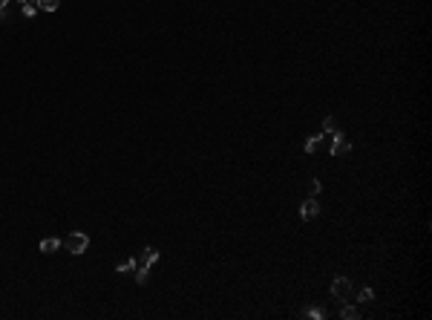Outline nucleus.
<instances>
[{
  "instance_id": "f257e3e1",
  "label": "nucleus",
  "mask_w": 432,
  "mask_h": 320,
  "mask_svg": "<svg viewBox=\"0 0 432 320\" xmlns=\"http://www.w3.org/2000/svg\"><path fill=\"white\" fill-rule=\"evenodd\" d=\"M63 245H67V251H70V254H84V251L89 248V237L84 231H72L70 237H67V242H63Z\"/></svg>"
},
{
  "instance_id": "f03ea898",
  "label": "nucleus",
  "mask_w": 432,
  "mask_h": 320,
  "mask_svg": "<svg viewBox=\"0 0 432 320\" xmlns=\"http://www.w3.org/2000/svg\"><path fill=\"white\" fill-rule=\"evenodd\" d=\"M331 294H335L337 300H349V294H352V283H349L346 277H335V280H331Z\"/></svg>"
},
{
  "instance_id": "7ed1b4c3",
  "label": "nucleus",
  "mask_w": 432,
  "mask_h": 320,
  "mask_svg": "<svg viewBox=\"0 0 432 320\" xmlns=\"http://www.w3.org/2000/svg\"><path fill=\"white\" fill-rule=\"evenodd\" d=\"M320 213V202H317V196H309L306 202L300 205V219H314Z\"/></svg>"
},
{
  "instance_id": "20e7f679",
  "label": "nucleus",
  "mask_w": 432,
  "mask_h": 320,
  "mask_svg": "<svg viewBox=\"0 0 432 320\" xmlns=\"http://www.w3.org/2000/svg\"><path fill=\"white\" fill-rule=\"evenodd\" d=\"M352 150V144L346 142V136L337 130L335 136H331V156H343V153H349Z\"/></svg>"
},
{
  "instance_id": "39448f33",
  "label": "nucleus",
  "mask_w": 432,
  "mask_h": 320,
  "mask_svg": "<svg viewBox=\"0 0 432 320\" xmlns=\"http://www.w3.org/2000/svg\"><path fill=\"white\" fill-rule=\"evenodd\" d=\"M156 263H159V251L153 248V245H147V248H144V254H141V266H156Z\"/></svg>"
},
{
  "instance_id": "423d86ee",
  "label": "nucleus",
  "mask_w": 432,
  "mask_h": 320,
  "mask_svg": "<svg viewBox=\"0 0 432 320\" xmlns=\"http://www.w3.org/2000/svg\"><path fill=\"white\" fill-rule=\"evenodd\" d=\"M63 242L58 240V237H49V240H41V251H44V254H55V251L61 248Z\"/></svg>"
},
{
  "instance_id": "0eeeda50",
  "label": "nucleus",
  "mask_w": 432,
  "mask_h": 320,
  "mask_svg": "<svg viewBox=\"0 0 432 320\" xmlns=\"http://www.w3.org/2000/svg\"><path fill=\"white\" fill-rule=\"evenodd\" d=\"M320 144H323V136H309V139H306V153H317L320 150Z\"/></svg>"
},
{
  "instance_id": "6e6552de",
  "label": "nucleus",
  "mask_w": 432,
  "mask_h": 320,
  "mask_svg": "<svg viewBox=\"0 0 432 320\" xmlns=\"http://www.w3.org/2000/svg\"><path fill=\"white\" fill-rule=\"evenodd\" d=\"M132 274H136V283L144 285L147 280H150V268H147V266H136V271H132Z\"/></svg>"
},
{
  "instance_id": "1a4fd4ad",
  "label": "nucleus",
  "mask_w": 432,
  "mask_h": 320,
  "mask_svg": "<svg viewBox=\"0 0 432 320\" xmlns=\"http://www.w3.org/2000/svg\"><path fill=\"white\" fill-rule=\"evenodd\" d=\"M35 6L41 12H55L58 6H61V0H35Z\"/></svg>"
},
{
  "instance_id": "9d476101",
  "label": "nucleus",
  "mask_w": 432,
  "mask_h": 320,
  "mask_svg": "<svg viewBox=\"0 0 432 320\" xmlns=\"http://www.w3.org/2000/svg\"><path fill=\"white\" fill-rule=\"evenodd\" d=\"M20 9H23L26 18H32V15L38 12V6H35V0H20Z\"/></svg>"
},
{
  "instance_id": "9b49d317",
  "label": "nucleus",
  "mask_w": 432,
  "mask_h": 320,
  "mask_svg": "<svg viewBox=\"0 0 432 320\" xmlns=\"http://www.w3.org/2000/svg\"><path fill=\"white\" fill-rule=\"evenodd\" d=\"M323 133H331V136L337 133V121H335L331 116H326V118H323Z\"/></svg>"
},
{
  "instance_id": "f8f14e48",
  "label": "nucleus",
  "mask_w": 432,
  "mask_h": 320,
  "mask_svg": "<svg viewBox=\"0 0 432 320\" xmlns=\"http://www.w3.org/2000/svg\"><path fill=\"white\" fill-rule=\"evenodd\" d=\"M357 300H360V303H372V300H375V292H372V289H360V292H357Z\"/></svg>"
},
{
  "instance_id": "ddd939ff",
  "label": "nucleus",
  "mask_w": 432,
  "mask_h": 320,
  "mask_svg": "<svg viewBox=\"0 0 432 320\" xmlns=\"http://www.w3.org/2000/svg\"><path fill=\"white\" fill-rule=\"evenodd\" d=\"M340 317H343V320H354V317H357V309H354V306H343V309H340Z\"/></svg>"
},
{
  "instance_id": "4468645a",
  "label": "nucleus",
  "mask_w": 432,
  "mask_h": 320,
  "mask_svg": "<svg viewBox=\"0 0 432 320\" xmlns=\"http://www.w3.org/2000/svg\"><path fill=\"white\" fill-rule=\"evenodd\" d=\"M136 266H139L136 260H124V263H118V271H121V274H127V271H136Z\"/></svg>"
},
{
  "instance_id": "2eb2a0df",
  "label": "nucleus",
  "mask_w": 432,
  "mask_h": 320,
  "mask_svg": "<svg viewBox=\"0 0 432 320\" xmlns=\"http://www.w3.org/2000/svg\"><path fill=\"white\" fill-rule=\"evenodd\" d=\"M306 317H311V320H323L326 314H323V309H306Z\"/></svg>"
},
{
  "instance_id": "dca6fc26",
  "label": "nucleus",
  "mask_w": 432,
  "mask_h": 320,
  "mask_svg": "<svg viewBox=\"0 0 432 320\" xmlns=\"http://www.w3.org/2000/svg\"><path fill=\"white\" fill-rule=\"evenodd\" d=\"M320 187H323V185H320V179H311V182H309V196H317Z\"/></svg>"
},
{
  "instance_id": "f3484780",
  "label": "nucleus",
  "mask_w": 432,
  "mask_h": 320,
  "mask_svg": "<svg viewBox=\"0 0 432 320\" xmlns=\"http://www.w3.org/2000/svg\"><path fill=\"white\" fill-rule=\"evenodd\" d=\"M9 6V0H0V9H6Z\"/></svg>"
}]
</instances>
